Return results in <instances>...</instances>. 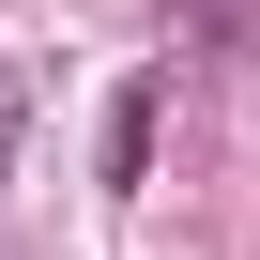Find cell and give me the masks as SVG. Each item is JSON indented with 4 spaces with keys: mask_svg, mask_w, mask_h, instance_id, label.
<instances>
[{
    "mask_svg": "<svg viewBox=\"0 0 260 260\" xmlns=\"http://www.w3.org/2000/svg\"><path fill=\"white\" fill-rule=\"evenodd\" d=\"M107 184H153V77L107 92Z\"/></svg>",
    "mask_w": 260,
    "mask_h": 260,
    "instance_id": "cell-1",
    "label": "cell"
},
{
    "mask_svg": "<svg viewBox=\"0 0 260 260\" xmlns=\"http://www.w3.org/2000/svg\"><path fill=\"white\" fill-rule=\"evenodd\" d=\"M16 138H31V77L0 61V184H16Z\"/></svg>",
    "mask_w": 260,
    "mask_h": 260,
    "instance_id": "cell-2",
    "label": "cell"
}]
</instances>
